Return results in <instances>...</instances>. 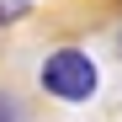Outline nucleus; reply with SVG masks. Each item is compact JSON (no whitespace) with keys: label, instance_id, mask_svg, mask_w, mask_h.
Returning a JSON list of instances; mask_svg holds the SVG:
<instances>
[{"label":"nucleus","instance_id":"1","mask_svg":"<svg viewBox=\"0 0 122 122\" xmlns=\"http://www.w3.org/2000/svg\"><path fill=\"white\" fill-rule=\"evenodd\" d=\"M101 85V69H96V58L90 53H80V48H53L43 58V90L58 96V101H90Z\"/></svg>","mask_w":122,"mask_h":122}]
</instances>
